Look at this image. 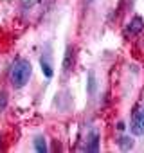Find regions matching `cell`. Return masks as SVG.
I'll return each mask as SVG.
<instances>
[{"mask_svg":"<svg viewBox=\"0 0 144 153\" xmlns=\"http://www.w3.org/2000/svg\"><path fill=\"white\" fill-rule=\"evenodd\" d=\"M33 148H34V151H38V153H47L49 151V148H47V139H45V135H36L34 139H33Z\"/></svg>","mask_w":144,"mask_h":153,"instance_id":"7","label":"cell"},{"mask_svg":"<svg viewBox=\"0 0 144 153\" xmlns=\"http://www.w3.org/2000/svg\"><path fill=\"white\" fill-rule=\"evenodd\" d=\"M96 88H97L96 74H94V70H90L88 72V78H87V92H88V96H94L96 94Z\"/></svg>","mask_w":144,"mask_h":153,"instance_id":"9","label":"cell"},{"mask_svg":"<svg viewBox=\"0 0 144 153\" xmlns=\"http://www.w3.org/2000/svg\"><path fill=\"white\" fill-rule=\"evenodd\" d=\"M144 31V18L140 16V15H133V18L128 22V25H126V34H130V36H137V34H140Z\"/></svg>","mask_w":144,"mask_h":153,"instance_id":"4","label":"cell"},{"mask_svg":"<svg viewBox=\"0 0 144 153\" xmlns=\"http://www.w3.org/2000/svg\"><path fill=\"white\" fill-rule=\"evenodd\" d=\"M0 142H2V139H0Z\"/></svg>","mask_w":144,"mask_h":153,"instance_id":"12","label":"cell"},{"mask_svg":"<svg viewBox=\"0 0 144 153\" xmlns=\"http://www.w3.org/2000/svg\"><path fill=\"white\" fill-rule=\"evenodd\" d=\"M74 63H76V47H74V45H67L65 54H63V63H61V72H63V76H67V74L72 72Z\"/></svg>","mask_w":144,"mask_h":153,"instance_id":"3","label":"cell"},{"mask_svg":"<svg viewBox=\"0 0 144 153\" xmlns=\"http://www.w3.org/2000/svg\"><path fill=\"white\" fill-rule=\"evenodd\" d=\"M40 67H42V72L47 79H50L54 76V67H52V59H50V54L49 52H43L40 56Z\"/></svg>","mask_w":144,"mask_h":153,"instance_id":"6","label":"cell"},{"mask_svg":"<svg viewBox=\"0 0 144 153\" xmlns=\"http://www.w3.org/2000/svg\"><path fill=\"white\" fill-rule=\"evenodd\" d=\"M117 130H119V131H124V130H126V124H124L122 121H119V123H117Z\"/></svg>","mask_w":144,"mask_h":153,"instance_id":"11","label":"cell"},{"mask_svg":"<svg viewBox=\"0 0 144 153\" xmlns=\"http://www.w3.org/2000/svg\"><path fill=\"white\" fill-rule=\"evenodd\" d=\"M117 146H119L121 151H130V149L135 146V140H133V137H130V135H121V137L117 139Z\"/></svg>","mask_w":144,"mask_h":153,"instance_id":"8","label":"cell"},{"mask_svg":"<svg viewBox=\"0 0 144 153\" xmlns=\"http://www.w3.org/2000/svg\"><path fill=\"white\" fill-rule=\"evenodd\" d=\"M7 92L6 90H0V114H2L4 110H6V106H7Z\"/></svg>","mask_w":144,"mask_h":153,"instance_id":"10","label":"cell"},{"mask_svg":"<svg viewBox=\"0 0 144 153\" xmlns=\"http://www.w3.org/2000/svg\"><path fill=\"white\" fill-rule=\"evenodd\" d=\"M130 131L133 137L144 135V105L139 103L131 110V121H130Z\"/></svg>","mask_w":144,"mask_h":153,"instance_id":"2","label":"cell"},{"mask_svg":"<svg viewBox=\"0 0 144 153\" xmlns=\"http://www.w3.org/2000/svg\"><path fill=\"white\" fill-rule=\"evenodd\" d=\"M99 142H101V135L97 130H92L88 135H87V142H85V149L87 151H92V153H97L99 151Z\"/></svg>","mask_w":144,"mask_h":153,"instance_id":"5","label":"cell"},{"mask_svg":"<svg viewBox=\"0 0 144 153\" xmlns=\"http://www.w3.org/2000/svg\"><path fill=\"white\" fill-rule=\"evenodd\" d=\"M31 76H33V65H31L29 59L16 58L11 63V68H9V83H11L13 88H16V90L24 88L29 83Z\"/></svg>","mask_w":144,"mask_h":153,"instance_id":"1","label":"cell"}]
</instances>
